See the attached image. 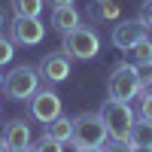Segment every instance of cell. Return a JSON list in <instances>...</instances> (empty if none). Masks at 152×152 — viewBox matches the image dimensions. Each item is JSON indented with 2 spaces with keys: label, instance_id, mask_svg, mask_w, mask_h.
I'll return each mask as SVG.
<instances>
[{
  "label": "cell",
  "instance_id": "6da1fadb",
  "mask_svg": "<svg viewBox=\"0 0 152 152\" xmlns=\"http://www.w3.org/2000/svg\"><path fill=\"white\" fill-rule=\"evenodd\" d=\"M100 119H104V125H107V134L116 143H128V134L134 128L137 116H134V110L125 104V100H113V97L104 100V107H100Z\"/></svg>",
  "mask_w": 152,
  "mask_h": 152
},
{
  "label": "cell",
  "instance_id": "7a4b0ae2",
  "mask_svg": "<svg viewBox=\"0 0 152 152\" xmlns=\"http://www.w3.org/2000/svg\"><path fill=\"white\" fill-rule=\"evenodd\" d=\"M107 125L100 119V113H82L73 119V143L76 149H88V146H104L107 140Z\"/></svg>",
  "mask_w": 152,
  "mask_h": 152
},
{
  "label": "cell",
  "instance_id": "3957f363",
  "mask_svg": "<svg viewBox=\"0 0 152 152\" xmlns=\"http://www.w3.org/2000/svg\"><path fill=\"white\" fill-rule=\"evenodd\" d=\"M97 52H100V37L91 28L79 24L76 31L64 34V55L67 58H73V61H91V58H97Z\"/></svg>",
  "mask_w": 152,
  "mask_h": 152
},
{
  "label": "cell",
  "instance_id": "277c9868",
  "mask_svg": "<svg viewBox=\"0 0 152 152\" xmlns=\"http://www.w3.org/2000/svg\"><path fill=\"white\" fill-rule=\"evenodd\" d=\"M110 97L113 100H125L128 104L131 97H137L143 91V82H140V70H137L134 64H122V67H116L113 70V76H110Z\"/></svg>",
  "mask_w": 152,
  "mask_h": 152
},
{
  "label": "cell",
  "instance_id": "5b68a950",
  "mask_svg": "<svg viewBox=\"0 0 152 152\" xmlns=\"http://www.w3.org/2000/svg\"><path fill=\"white\" fill-rule=\"evenodd\" d=\"M3 88H6V94L12 100H31L37 94V88H40V70L21 64L3 79Z\"/></svg>",
  "mask_w": 152,
  "mask_h": 152
},
{
  "label": "cell",
  "instance_id": "8992f818",
  "mask_svg": "<svg viewBox=\"0 0 152 152\" xmlns=\"http://www.w3.org/2000/svg\"><path fill=\"white\" fill-rule=\"evenodd\" d=\"M31 116L37 119V122H43V125H49L52 119H58L61 116V97L55 94V91H49V88H37V94L31 97Z\"/></svg>",
  "mask_w": 152,
  "mask_h": 152
},
{
  "label": "cell",
  "instance_id": "52a82bcc",
  "mask_svg": "<svg viewBox=\"0 0 152 152\" xmlns=\"http://www.w3.org/2000/svg\"><path fill=\"white\" fill-rule=\"evenodd\" d=\"M9 34H12V43H21V46H37V43H43V37H46V28H43V21L40 18H12L9 24Z\"/></svg>",
  "mask_w": 152,
  "mask_h": 152
},
{
  "label": "cell",
  "instance_id": "ba28073f",
  "mask_svg": "<svg viewBox=\"0 0 152 152\" xmlns=\"http://www.w3.org/2000/svg\"><path fill=\"white\" fill-rule=\"evenodd\" d=\"M37 70H40V79H46V82H64L67 73H70V58H67L64 52L46 55Z\"/></svg>",
  "mask_w": 152,
  "mask_h": 152
},
{
  "label": "cell",
  "instance_id": "9c48e42d",
  "mask_svg": "<svg viewBox=\"0 0 152 152\" xmlns=\"http://www.w3.org/2000/svg\"><path fill=\"white\" fill-rule=\"evenodd\" d=\"M143 37H146V28H143L137 18H131V21H122V24L113 28V46L122 49V52H128V49H131L134 43H140Z\"/></svg>",
  "mask_w": 152,
  "mask_h": 152
},
{
  "label": "cell",
  "instance_id": "30bf717a",
  "mask_svg": "<svg viewBox=\"0 0 152 152\" xmlns=\"http://www.w3.org/2000/svg\"><path fill=\"white\" fill-rule=\"evenodd\" d=\"M0 137H3L6 152L31 146V128H28V122H24V119H12V122H6V128H3V134H0Z\"/></svg>",
  "mask_w": 152,
  "mask_h": 152
},
{
  "label": "cell",
  "instance_id": "8fae6325",
  "mask_svg": "<svg viewBox=\"0 0 152 152\" xmlns=\"http://www.w3.org/2000/svg\"><path fill=\"white\" fill-rule=\"evenodd\" d=\"M52 28L61 31V34H70L79 28V12L73 6H55L52 9Z\"/></svg>",
  "mask_w": 152,
  "mask_h": 152
},
{
  "label": "cell",
  "instance_id": "7c38bea8",
  "mask_svg": "<svg viewBox=\"0 0 152 152\" xmlns=\"http://www.w3.org/2000/svg\"><path fill=\"white\" fill-rule=\"evenodd\" d=\"M46 137H52V140L58 143H70L73 140V119H64V116H58L46 125Z\"/></svg>",
  "mask_w": 152,
  "mask_h": 152
},
{
  "label": "cell",
  "instance_id": "4fadbf2b",
  "mask_svg": "<svg viewBox=\"0 0 152 152\" xmlns=\"http://www.w3.org/2000/svg\"><path fill=\"white\" fill-rule=\"evenodd\" d=\"M88 15L94 21H113V18H119V3L116 0H94L88 6Z\"/></svg>",
  "mask_w": 152,
  "mask_h": 152
},
{
  "label": "cell",
  "instance_id": "5bb4252c",
  "mask_svg": "<svg viewBox=\"0 0 152 152\" xmlns=\"http://www.w3.org/2000/svg\"><path fill=\"white\" fill-rule=\"evenodd\" d=\"M128 146H152V122H134L128 134Z\"/></svg>",
  "mask_w": 152,
  "mask_h": 152
},
{
  "label": "cell",
  "instance_id": "9a60e30c",
  "mask_svg": "<svg viewBox=\"0 0 152 152\" xmlns=\"http://www.w3.org/2000/svg\"><path fill=\"white\" fill-rule=\"evenodd\" d=\"M43 6H46L43 0H12V12L18 18H40Z\"/></svg>",
  "mask_w": 152,
  "mask_h": 152
},
{
  "label": "cell",
  "instance_id": "2e32d148",
  "mask_svg": "<svg viewBox=\"0 0 152 152\" xmlns=\"http://www.w3.org/2000/svg\"><path fill=\"white\" fill-rule=\"evenodd\" d=\"M128 52L134 58V67H149L152 64V40H146V37H143L140 43H134Z\"/></svg>",
  "mask_w": 152,
  "mask_h": 152
},
{
  "label": "cell",
  "instance_id": "e0dca14e",
  "mask_svg": "<svg viewBox=\"0 0 152 152\" xmlns=\"http://www.w3.org/2000/svg\"><path fill=\"white\" fill-rule=\"evenodd\" d=\"M12 55H15V43H12L9 37H3V34H0V67H3V64H9V61H12Z\"/></svg>",
  "mask_w": 152,
  "mask_h": 152
},
{
  "label": "cell",
  "instance_id": "ac0fdd59",
  "mask_svg": "<svg viewBox=\"0 0 152 152\" xmlns=\"http://www.w3.org/2000/svg\"><path fill=\"white\" fill-rule=\"evenodd\" d=\"M34 152H64V143H58V140H52V137L43 134V140L34 143Z\"/></svg>",
  "mask_w": 152,
  "mask_h": 152
},
{
  "label": "cell",
  "instance_id": "d6986e66",
  "mask_svg": "<svg viewBox=\"0 0 152 152\" xmlns=\"http://www.w3.org/2000/svg\"><path fill=\"white\" fill-rule=\"evenodd\" d=\"M143 97H140V119H146V122H152V91H140Z\"/></svg>",
  "mask_w": 152,
  "mask_h": 152
},
{
  "label": "cell",
  "instance_id": "ffe728a7",
  "mask_svg": "<svg viewBox=\"0 0 152 152\" xmlns=\"http://www.w3.org/2000/svg\"><path fill=\"white\" fill-rule=\"evenodd\" d=\"M143 24V28H152V0H146V3L140 6V18H137Z\"/></svg>",
  "mask_w": 152,
  "mask_h": 152
},
{
  "label": "cell",
  "instance_id": "44dd1931",
  "mask_svg": "<svg viewBox=\"0 0 152 152\" xmlns=\"http://www.w3.org/2000/svg\"><path fill=\"white\" fill-rule=\"evenodd\" d=\"M128 152H152V146H128Z\"/></svg>",
  "mask_w": 152,
  "mask_h": 152
},
{
  "label": "cell",
  "instance_id": "7402d4cb",
  "mask_svg": "<svg viewBox=\"0 0 152 152\" xmlns=\"http://www.w3.org/2000/svg\"><path fill=\"white\" fill-rule=\"evenodd\" d=\"M52 6H73V0H49Z\"/></svg>",
  "mask_w": 152,
  "mask_h": 152
},
{
  "label": "cell",
  "instance_id": "603a6c76",
  "mask_svg": "<svg viewBox=\"0 0 152 152\" xmlns=\"http://www.w3.org/2000/svg\"><path fill=\"white\" fill-rule=\"evenodd\" d=\"M76 152H104V146H88V149H76Z\"/></svg>",
  "mask_w": 152,
  "mask_h": 152
},
{
  "label": "cell",
  "instance_id": "cb8c5ba5",
  "mask_svg": "<svg viewBox=\"0 0 152 152\" xmlns=\"http://www.w3.org/2000/svg\"><path fill=\"white\" fill-rule=\"evenodd\" d=\"M12 152H34V146H24V149H12Z\"/></svg>",
  "mask_w": 152,
  "mask_h": 152
},
{
  "label": "cell",
  "instance_id": "d4e9b609",
  "mask_svg": "<svg viewBox=\"0 0 152 152\" xmlns=\"http://www.w3.org/2000/svg\"><path fill=\"white\" fill-rule=\"evenodd\" d=\"M3 24H6V21H3V6H0V31H3Z\"/></svg>",
  "mask_w": 152,
  "mask_h": 152
},
{
  "label": "cell",
  "instance_id": "484cf974",
  "mask_svg": "<svg viewBox=\"0 0 152 152\" xmlns=\"http://www.w3.org/2000/svg\"><path fill=\"white\" fill-rule=\"evenodd\" d=\"M0 152H6V146H3V137H0Z\"/></svg>",
  "mask_w": 152,
  "mask_h": 152
},
{
  "label": "cell",
  "instance_id": "4316f807",
  "mask_svg": "<svg viewBox=\"0 0 152 152\" xmlns=\"http://www.w3.org/2000/svg\"><path fill=\"white\" fill-rule=\"evenodd\" d=\"M0 88H3V73H0Z\"/></svg>",
  "mask_w": 152,
  "mask_h": 152
}]
</instances>
